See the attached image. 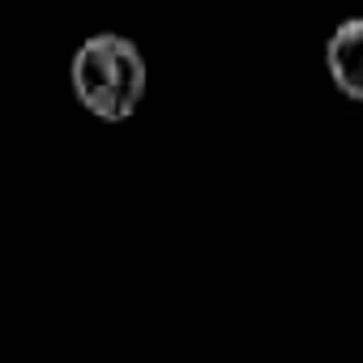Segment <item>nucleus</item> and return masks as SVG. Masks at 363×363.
<instances>
[{"label":"nucleus","mask_w":363,"mask_h":363,"mask_svg":"<svg viewBox=\"0 0 363 363\" xmlns=\"http://www.w3.org/2000/svg\"><path fill=\"white\" fill-rule=\"evenodd\" d=\"M325 65H329L333 86L346 99L363 103V18H346L333 26L325 43Z\"/></svg>","instance_id":"f03ea898"},{"label":"nucleus","mask_w":363,"mask_h":363,"mask_svg":"<svg viewBox=\"0 0 363 363\" xmlns=\"http://www.w3.org/2000/svg\"><path fill=\"white\" fill-rule=\"evenodd\" d=\"M145 77H150L145 56L124 35H90L69 65V82H73L77 103L107 124L128 120L141 107Z\"/></svg>","instance_id":"f257e3e1"}]
</instances>
